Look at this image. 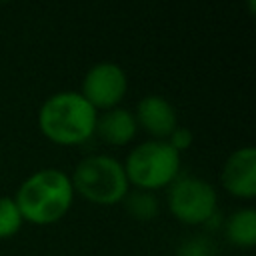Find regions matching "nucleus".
Returning a JSON list of instances; mask_svg holds the SVG:
<instances>
[{"mask_svg":"<svg viewBox=\"0 0 256 256\" xmlns=\"http://www.w3.org/2000/svg\"><path fill=\"white\" fill-rule=\"evenodd\" d=\"M70 174L60 168H40L28 174L12 196L24 222L48 226L62 220L74 204Z\"/></svg>","mask_w":256,"mask_h":256,"instance_id":"nucleus-1","label":"nucleus"},{"mask_svg":"<svg viewBox=\"0 0 256 256\" xmlns=\"http://www.w3.org/2000/svg\"><path fill=\"white\" fill-rule=\"evenodd\" d=\"M98 110L78 90H58L38 108V130L58 146H78L94 136Z\"/></svg>","mask_w":256,"mask_h":256,"instance_id":"nucleus-2","label":"nucleus"},{"mask_svg":"<svg viewBox=\"0 0 256 256\" xmlns=\"http://www.w3.org/2000/svg\"><path fill=\"white\" fill-rule=\"evenodd\" d=\"M74 194L98 206L120 204L130 190L122 160L112 154H88L70 174Z\"/></svg>","mask_w":256,"mask_h":256,"instance_id":"nucleus-3","label":"nucleus"},{"mask_svg":"<svg viewBox=\"0 0 256 256\" xmlns=\"http://www.w3.org/2000/svg\"><path fill=\"white\" fill-rule=\"evenodd\" d=\"M130 188L156 192L168 188L182 168V154L176 152L166 140H144L128 152L122 160Z\"/></svg>","mask_w":256,"mask_h":256,"instance_id":"nucleus-4","label":"nucleus"},{"mask_svg":"<svg viewBox=\"0 0 256 256\" xmlns=\"http://www.w3.org/2000/svg\"><path fill=\"white\" fill-rule=\"evenodd\" d=\"M166 206L168 212L182 224H208L218 212V192L200 176L180 174L166 188Z\"/></svg>","mask_w":256,"mask_h":256,"instance_id":"nucleus-5","label":"nucleus"},{"mask_svg":"<svg viewBox=\"0 0 256 256\" xmlns=\"http://www.w3.org/2000/svg\"><path fill=\"white\" fill-rule=\"evenodd\" d=\"M98 112L120 106L128 92V74L126 70L112 60H102L92 64L84 76L78 90Z\"/></svg>","mask_w":256,"mask_h":256,"instance_id":"nucleus-6","label":"nucleus"},{"mask_svg":"<svg viewBox=\"0 0 256 256\" xmlns=\"http://www.w3.org/2000/svg\"><path fill=\"white\" fill-rule=\"evenodd\" d=\"M220 184L234 198H256V148L252 144H244L226 156L220 168Z\"/></svg>","mask_w":256,"mask_h":256,"instance_id":"nucleus-7","label":"nucleus"},{"mask_svg":"<svg viewBox=\"0 0 256 256\" xmlns=\"http://www.w3.org/2000/svg\"><path fill=\"white\" fill-rule=\"evenodd\" d=\"M138 128L146 130L154 140H166L178 126V114L174 104L160 94H146L136 102L132 110Z\"/></svg>","mask_w":256,"mask_h":256,"instance_id":"nucleus-8","label":"nucleus"},{"mask_svg":"<svg viewBox=\"0 0 256 256\" xmlns=\"http://www.w3.org/2000/svg\"><path fill=\"white\" fill-rule=\"evenodd\" d=\"M136 132H138V124L132 110L124 106H116V108L98 112L94 134H98L102 142L110 146H124L134 140Z\"/></svg>","mask_w":256,"mask_h":256,"instance_id":"nucleus-9","label":"nucleus"},{"mask_svg":"<svg viewBox=\"0 0 256 256\" xmlns=\"http://www.w3.org/2000/svg\"><path fill=\"white\" fill-rule=\"evenodd\" d=\"M224 234L236 248L256 246V210L252 206H244L228 214L224 220Z\"/></svg>","mask_w":256,"mask_h":256,"instance_id":"nucleus-10","label":"nucleus"},{"mask_svg":"<svg viewBox=\"0 0 256 256\" xmlns=\"http://www.w3.org/2000/svg\"><path fill=\"white\" fill-rule=\"evenodd\" d=\"M120 204H124L126 212L132 218L142 220V222L152 220L158 214V210H160V204H158L156 194L154 192H148V190H138V188H130L128 194L124 196V200Z\"/></svg>","mask_w":256,"mask_h":256,"instance_id":"nucleus-11","label":"nucleus"},{"mask_svg":"<svg viewBox=\"0 0 256 256\" xmlns=\"http://www.w3.org/2000/svg\"><path fill=\"white\" fill-rule=\"evenodd\" d=\"M24 226V218L12 196H0V240L18 234Z\"/></svg>","mask_w":256,"mask_h":256,"instance_id":"nucleus-12","label":"nucleus"},{"mask_svg":"<svg viewBox=\"0 0 256 256\" xmlns=\"http://www.w3.org/2000/svg\"><path fill=\"white\" fill-rule=\"evenodd\" d=\"M174 256H218L216 244L206 236H194L186 238L178 248Z\"/></svg>","mask_w":256,"mask_h":256,"instance_id":"nucleus-13","label":"nucleus"},{"mask_svg":"<svg viewBox=\"0 0 256 256\" xmlns=\"http://www.w3.org/2000/svg\"><path fill=\"white\" fill-rule=\"evenodd\" d=\"M166 142L176 150V152H184V150H188L190 146H192V142H194V134H192V130L190 128H186V126H176L172 132H170V136L166 138Z\"/></svg>","mask_w":256,"mask_h":256,"instance_id":"nucleus-14","label":"nucleus"}]
</instances>
